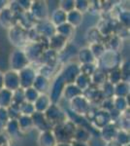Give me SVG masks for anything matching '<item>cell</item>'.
<instances>
[{
  "mask_svg": "<svg viewBox=\"0 0 130 146\" xmlns=\"http://www.w3.org/2000/svg\"><path fill=\"white\" fill-rule=\"evenodd\" d=\"M3 84L4 89L14 92L20 89V76L16 71L10 70L7 71L5 74H3Z\"/></svg>",
  "mask_w": 130,
  "mask_h": 146,
  "instance_id": "1",
  "label": "cell"
},
{
  "mask_svg": "<svg viewBox=\"0 0 130 146\" xmlns=\"http://www.w3.org/2000/svg\"><path fill=\"white\" fill-rule=\"evenodd\" d=\"M10 63L14 71L15 70H22L23 68L26 67V64L28 63V58L23 52L16 50L11 55Z\"/></svg>",
  "mask_w": 130,
  "mask_h": 146,
  "instance_id": "2",
  "label": "cell"
},
{
  "mask_svg": "<svg viewBox=\"0 0 130 146\" xmlns=\"http://www.w3.org/2000/svg\"><path fill=\"white\" fill-rule=\"evenodd\" d=\"M80 71H81L80 67L78 66L76 63H71V64L67 65L65 67L64 71H63V73L60 76L62 77L63 81L65 82L66 85H71L76 81L77 77L80 74Z\"/></svg>",
  "mask_w": 130,
  "mask_h": 146,
  "instance_id": "3",
  "label": "cell"
},
{
  "mask_svg": "<svg viewBox=\"0 0 130 146\" xmlns=\"http://www.w3.org/2000/svg\"><path fill=\"white\" fill-rule=\"evenodd\" d=\"M20 85L23 88H30V86L33 85V82L35 80V71L30 67H25L22 70H20Z\"/></svg>",
  "mask_w": 130,
  "mask_h": 146,
  "instance_id": "4",
  "label": "cell"
},
{
  "mask_svg": "<svg viewBox=\"0 0 130 146\" xmlns=\"http://www.w3.org/2000/svg\"><path fill=\"white\" fill-rule=\"evenodd\" d=\"M66 84L65 82L63 81L62 77L59 76L57 77L55 80V83H53V87L51 89V101H53V102H56L57 101V98H59V96L61 95V93L64 90Z\"/></svg>",
  "mask_w": 130,
  "mask_h": 146,
  "instance_id": "5",
  "label": "cell"
},
{
  "mask_svg": "<svg viewBox=\"0 0 130 146\" xmlns=\"http://www.w3.org/2000/svg\"><path fill=\"white\" fill-rule=\"evenodd\" d=\"M63 117H64L63 112H61L60 109L55 104H51V106L46 110V119L49 123L54 121L59 122L62 120Z\"/></svg>",
  "mask_w": 130,
  "mask_h": 146,
  "instance_id": "6",
  "label": "cell"
},
{
  "mask_svg": "<svg viewBox=\"0 0 130 146\" xmlns=\"http://www.w3.org/2000/svg\"><path fill=\"white\" fill-rule=\"evenodd\" d=\"M35 114L32 115V122H33V125L36 126L37 128H39L42 131H47V129H49V125L51 123L45 118V116L43 115V113L41 112H34Z\"/></svg>",
  "mask_w": 130,
  "mask_h": 146,
  "instance_id": "7",
  "label": "cell"
},
{
  "mask_svg": "<svg viewBox=\"0 0 130 146\" xmlns=\"http://www.w3.org/2000/svg\"><path fill=\"white\" fill-rule=\"evenodd\" d=\"M32 14L34 18L42 21L45 19L46 15L48 14V9L45 4V2H35L32 5Z\"/></svg>",
  "mask_w": 130,
  "mask_h": 146,
  "instance_id": "8",
  "label": "cell"
},
{
  "mask_svg": "<svg viewBox=\"0 0 130 146\" xmlns=\"http://www.w3.org/2000/svg\"><path fill=\"white\" fill-rule=\"evenodd\" d=\"M51 98H49L47 95H41L38 96L36 100H35V104H34V108L37 112H43L46 111L48 108L51 106Z\"/></svg>",
  "mask_w": 130,
  "mask_h": 146,
  "instance_id": "9",
  "label": "cell"
},
{
  "mask_svg": "<svg viewBox=\"0 0 130 146\" xmlns=\"http://www.w3.org/2000/svg\"><path fill=\"white\" fill-rule=\"evenodd\" d=\"M13 104V92L2 89L0 91V107H9Z\"/></svg>",
  "mask_w": 130,
  "mask_h": 146,
  "instance_id": "10",
  "label": "cell"
},
{
  "mask_svg": "<svg viewBox=\"0 0 130 146\" xmlns=\"http://www.w3.org/2000/svg\"><path fill=\"white\" fill-rule=\"evenodd\" d=\"M33 86H34V90L37 92H41V93H45L49 88V82L46 77L44 76H36L35 80L33 82Z\"/></svg>",
  "mask_w": 130,
  "mask_h": 146,
  "instance_id": "11",
  "label": "cell"
},
{
  "mask_svg": "<svg viewBox=\"0 0 130 146\" xmlns=\"http://www.w3.org/2000/svg\"><path fill=\"white\" fill-rule=\"evenodd\" d=\"M71 27H79L82 21V16L81 12L78 10H73L67 14V19Z\"/></svg>",
  "mask_w": 130,
  "mask_h": 146,
  "instance_id": "12",
  "label": "cell"
},
{
  "mask_svg": "<svg viewBox=\"0 0 130 146\" xmlns=\"http://www.w3.org/2000/svg\"><path fill=\"white\" fill-rule=\"evenodd\" d=\"M54 143H55L54 135L48 131H44L40 136L39 144L41 146H54Z\"/></svg>",
  "mask_w": 130,
  "mask_h": 146,
  "instance_id": "13",
  "label": "cell"
},
{
  "mask_svg": "<svg viewBox=\"0 0 130 146\" xmlns=\"http://www.w3.org/2000/svg\"><path fill=\"white\" fill-rule=\"evenodd\" d=\"M13 21V14L10 10H1L0 11V23L5 27H9L12 25Z\"/></svg>",
  "mask_w": 130,
  "mask_h": 146,
  "instance_id": "14",
  "label": "cell"
},
{
  "mask_svg": "<svg viewBox=\"0 0 130 146\" xmlns=\"http://www.w3.org/2000/svg\"><path fill=\"white\" fill-rule=\"evenodd\" d=\"M51 17H53V21L54 23L60 25L65 23L66 19H67V14H66L65 12H63L61 9H59V10L54 11L53 13V15H51Z\"/></svg>",
  "mask_w": 130,
  "mask_h": 146,
  "instance_id": "15",
  "label": "cell"
},
{
  "mask_svg": "<svg viewBox=\"0 0 130 146\" xmlns=\"http://www.w3.org/2000/svg\"><path fill=\"white\" fill-rule=\"evenodd\" d=\"M56 31L58 32V35H60V36L67 39V37L71 36V34H72L73 27H71L69 23H63V25H58Z\"/></svg>",
  "mask_w": 130,
  "mask_h": 146,
  "instance_id": "16",
  "label": "cell"
},
{
  "mask_svg": "<svg viewBox=\"0 0 130 146\" xmlns=\"http://www.w3.org/2000/svg\"><path fill=\"white\" fill-rule=\"evenodd\" d=\"M79 56H80V60L84 62V64H86V63H91L94 60L93 58L94 56H93V55H92L91 51L89 50L88 48H86V49H82V50H81Z\"/></svg>",
  "mask_w": 130,
  "mask_h": 146,
  "instance_id": "17",
  "label": "cell"
},
{
  "mask_svg": "<svg viewBox=\"0 0 130 146\" xmlns=\"http://www.w3.org/2000/svg\"><path fill=\"white\" fill-rule=\"evenodd\" d=\"M18 124L20 129H29L33 126L32 119L27 116L20 117V119H18Z\"/></svg>",
  "mask_w": 130,
  "mask_h": 146,
  "instance_id": "18",
  "label": "cell"
},
{
  "mask_svg": "<svg viewBox=\"0 0 130 146\" xmlns=\"http://www.w3.org/2000/svg\"><path fill=\"white\" fill-rule=\"evenodd\" d=\"M38 92L33 88H28L24 91V98L28 102H35V100L38 98Z\"/></svg>",
  "mask_w": 130,
  "mask_h": 146,
  "instance_id": "19",
  "label": "cell"
},
{
  "mask_svg": "<svg viewBox=\"0 0 130 146\" xmlns=\"http://www.w3.org/2000/svg\"><path fill=\"white\" fill-rule=\"evenodd\" d=\"M121 79V73H120V69H115L114 71L111 73V84H115L119 83Z\"/></svg>",
  "mask_w": 130,
  "mask_h": 146,
  "instance_id": "20",
  "label": "cell"
},
{
  "mask_svg": "<svg viewBox=\"0 0 130 146\" xmlns=\"http://www.w3.org/2000/svg\"><path fill=\"white\" fill-rule=\"evenodd\" d=\"M4 88V84H3V73L0 72V91Z\"/></svg>",
  "mask_w": 130,
  "mask_h": 146,
  "instance_id": "21",
  "label": "cell"
},
{
  "mask_svg": "<svg viewBox=\"0 0 130 146\" xmlns=\"http://www.w3.org/2000/svg\"><path fill=\"white\" fill-rule=\"evenodd\" d=\"M71 146H87L86 143H82V142H75V143H73V145H71Z\"/></svg>",
  "mask_w": 130,
  "mask_h": 146,
  "instance_id": "22",
  "label": "cell"
},
{
  "mask_svg": "<svg viewBox=\"0 0 130 146\" xmlns=\"http://www.w3.org/2000/svg\"><path fill=\"white\" fill-rule=\"evenodd\" d=\"M57 146H71V145H68L67 143H65V142H62V143H59Z\"/></svg>",
  "mask_w": 130,
  "mask_h": 146,
  "instance_id": "23",
  "label": "cell"
}]
</instances>
